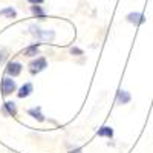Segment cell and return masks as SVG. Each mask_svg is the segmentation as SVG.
<instances>
[{"label":"cell","instance_id":"277c9868","mask_svg":"<svg viewBox=\"0 0 153 153\" xmlns=\"http://www.w3.org/2000/svg\"><path fill=\"white\" fill-rule=\"evenodd\" d=\"M22 69H23L22 63H19V61H9L8 66H6V75H9V76L14 78V76H19L22 74Z\"/></svg>","mask_w":153,"mask_h":153},{"label":"cell","instance_id":"5b68a950","mask_svg":"<svg viewBox=\"0 0 153 153\" xmlns=\"http://www.w3.org/2000/svg\"><path fill=\"white\" fill-rule=\"evenodd\" d=\"M127 22L129 23H133V25H143L146 23V17L141 14V12H130V14H127Z\"/></svg>","mask_w":153,"mask_h":153},{"label":"cell","instance_id":"9a60e30c","mask_svg":"<svg viewBox=\"0 0 153 153\" xmlns=\"http://www.w3.org/2000/svg\"><path fill=\"white\" fill-rule=\"evenodd\" d=\"M71 54H75V55H83V51L78 49V48H72L71 49Z\"/></svg>","mask_w":153,"mask_h":153},{"label":"cell","instance_id":"7a4b0ae2","mask_svg":"<svg viewBox=\"0 0 153 153\" xmlns=\"http://www.w3.org/2000/svg\"><path fill=\"white\" fill-rule=\"evenodd\" d=\"M46 68H48V61H46L45 57H37L35 60H32V61L29 63V72H31L32 75L45 71Z\"/></svg>","mask_w":153,"mask_h":153},{"label":"cell","instance_id":"8fae6325","mask_svg":"<svg viewBox=\"0 0 153 153\" xmlns=\"http://www.w3.org/2000/svg\"><path fill=\"white\" fill-rule=\"evenodd\" d=\"M97 133H98V136H103V138H112L113 136V129L104 126V127H101V129H98Z\"/></svg>","mask_w":153,"mask_h":153},{"label":"cell","instance_id":"2e32d148","mask_svg":"<svg viewBox=\"0 0 153 153\" xmlns=\"http://www.w3.org/2000/svg\"><path fill=\"white\" fill-rule=\"evenodd\" d=\"M28 2H29L31 5H40V3L45 2V0H28Z\"/></svg>","mask_w":153,"mask_h":153},{"label":"cell","instance_id":"30bf717a","mask_svg":"<svg viewBox=\"0 0 153 153\" xmlns=\"http://www.w3.org/2000/svg\"><path fill=\"white\" fill-rule=\"evenodd\" d=\"M38 48H40V43L26 48V49L23 51V55L25 57H35V55H38Z\"/></svg>","mask_w":153,"mask_h":153},{"label":"cell","instance_id":"52a82bcc","mask_svg":"<svg viewBox=\"0 0 153 153\" xmlns=\"http://www.w3.org/2000/svg\"><path fill=\"white\" fill-rule=\"evenodd\" d=\"M130 94L127 92V91H123V89H120L118 91V95H117V103L118 104H127V103H130Z\"/></svg>","mask_w":153,"mask_h":153},{"label":"cell","instance_id":"8992f818","mask_svg":"<svg viewBox=\"0 0 153 153\" xmlns=\"http://www.w3.org/2000/svg\"><path fill=\"white\" fill-rule=\"evenodd\" d=\"M32 92H34V86H32V83H25V84L19 89L17 97H19V98H26V97H29Z\"/></svg>","mask_w":153,"mask_h":153},{"label":"cell","instance_id":"ba28073f","mask_svg":"<svg viewBox=\"0 0 153 153\" xmlns=\"http://www.w3.org/2000/svg\"><path fill=\"white\" fill-rule=\"evenodd\" d=\"M28 113L31 115L32 118H35L37 121H40V123L45 121V115L42 113V109H40V107H32V109L28 110Z\"/></svg>","mask_w":153,"mask_h":153},{"label":"cell","instance_id":"7c38bea8","mask_svg":"<svg viewBox=\"0 0 153 153\" xmlns=\"http://www.w3.org/2000/svg\"><path fill=\"white\" fill-rule=\"evenodd\" d=\"M0 16L8 17V19H14V17L17 16V11H16L14 8H12V6H8V8H5V9L0 11Z\"/></svg>","mask_w":153,"mask_h":153},{"label":"cell","instance_id":"3957f363","mask_svg":"<svg viewBox=\"0 0 153 153\" xmlns=\"http://www.w3.org/2000/svg\"><path fill=\"white\" fill-rule=\"evenodd\" d=\"M16 89H17V86H16V81L12 80V76H5L2 80V95L3 97L16 92Z\"/></svg>","mask_w":153,"mask_h":153},{"label":"cell","instance_id":"5bb4252c","mask_svg":"<svg viewBox=\"0 0 153 153\" xmlns=\"http://www.w3.org/2000/svg\"><path fill=\"white\" fill-rule=\"evenodd\" d=\"M6 60V51L5 49H0V65Z\"/></svg>","mask_w":153,"mask_h":153},{"label":"cell","instance_id":"e0dca14e","mask_svg":"<svg viewBox=\"0 0 153 153\" xmlns=\"http://www.w3.org/2000/svg\"><path fill=\"white\" fill-rule=\"evenodd\" d=\"M72 153H81V150H80V149H76V150H74Z\"/></svg>","mask_w":153,"mask_h":153},{"label":"cell","instance_id":"9c48e42d","mask_svg":"<svg viewBox=\"0 0 153 153\" xmlns=\"http://www.w3.org/2000/svg\"><path fill=\"white\" fill-rule=\"evenodd\" d=\"M3 109L9 117H16L17 115V106H16V103H12V101H6L3 104Z\"/></svg>","mask_w":153,"mask_h":153},{"label":"cell","instance_id":"4fadbf2b","mask_svg":"<svg viewBox=\"0 0 153 153\" xmlns=\"http://www.w3.org/2000/svg\"><path fill=\"white\" fill-rule=\"evenodd\" d=\"M31 11H32V14L37 16V17H45V11L42 6H38V5H34L31 6Z\"/></svg>","mask_w":153,"mask_h":153},{"label":"cell","instance_id":"6da1fadb","mask_svg":"<svg viewBox=\"0 0 153 153\" xmlns=\"http://www.w3.org/2000/svg\"><path fill=\"white\" fill-rule=\"evenodd\" d=\"M29 31H31V34L35 38H38V40H49V42H52L54 37H55V32L54 31H43V29H40L38 26H35V25H31Z\"/></svg>","mask_w":153,"mask_h":153}]
</instances>
